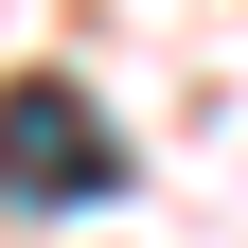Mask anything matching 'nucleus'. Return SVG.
<instances>
[{"label":"nucleus","instance_id":"obj_1","mask_svg":"<svg viewBox=\"0 0 248 248\" xmlns=\"http://www.w3.org/2000/svg\"><path fill=\"white\" fill-rule=\"evenodd\" d=\"M124 195V142L71 71H0V213H107Z\"/></svg>","mask_w":248,"mask_h":248}]
</instances>
